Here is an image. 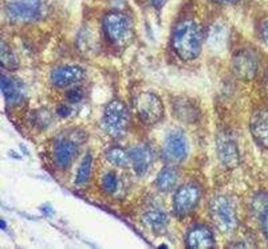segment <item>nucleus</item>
<instances>
[{
    "instance_id": "f257e3e1",
    "label": "nucleus",
    "mask_w": 268,
    "mask_h": 249,
    "mask_svg": "<svg viewBox=\"0 0 268 249\" xmlns=\"http://www.w3.org/2000/svg\"><path fill=\"white\" fill-rule=\"evenodd\" d=\"M202 31L193 20H184L177 24L173 35V47L182 61L198 58L202 47Z\"/></svg>"
},
{
    "instance_id": "f03ea898",
    "label": "nucleus",
    "mask_w": 268,
    "mask_h": 249,
    "mask_svg": "<svg viewBox=\"0 0 268 249\" xmlns=\"http://www.w3.org/2000/svg\"><path fill=\"white\" fill-rule=\"evenodd\" d=\"M102 124L107 133L113 139L124 137L131 124V116L127 105L120 100H112L106 107Z\"/></svg>"
},
{
    "instance_id": "7ed1b4c3",
    "label": "nucleus",
    "mask_w": 268,
    "mask_h": 249,
    "mask_svg": "<svg viewBox=\"0 0 268 249\" xmlns=\"http://www.w3.org/2000/svg\"><path fill=\"white\" fill-rule=\"evenodd\" d=\"M209 212L212 221L222 234L235 232L238 227V218L235 206L228 197H214L210 202Z\"/></svg>"
},
{
    "instance_id": "20e7f679",
    "label": "nucleus",
    "mask_w": 268,
    "mask_h": 249,
    "mask_svg": "<svg viewBox=\"0 0 268 249\" xmlns=\"http://www.w3.org/2000/svg\"><path fill=\"white\" fill-rule=\"evenodd\" d=\"M135 110L140 121L146 125H154L164 114V106L160 98L151 92H142L135 99Z\"/></svg>"
},
{
    "instance_id": "39448f33",
    "label": "nucleus",
    "mask_w": 268,
    "mask_h": 249,
    "mask_svg": "<svg viewBox=\"0 0 268 249\" xmlns=\"http://www.w3.org/2000/svg\"><path fill=\"white\" fill-rule=\"evenodd\" d=\"M104 31L108 40L115 45H124L131 39L132 34L131 21L126 14L112 12L105 16Z\"/></svg>"
},
{
    "instance_id": "423d86ee",
    "label": "nucleus",
    "mask_w": 268,
    "mask_h": 249,
    "mask_svg": "<svg viewBox=\"0 0 268 249\" xmlns=\"http://www.w3.org/2000/svg\"><path fill=\"white\" fill-rule=\"evenodd\" d=\"M201 196V189L196 184L182 185L177 189L173 199V209L176 215L179 217L190 215L198 205Z\"/></svg>"
},
{
    "instance_id": "0eeeda50",
    "label": "nucleus",
    "mask_w": 268,
    "mask_h": 249,
    "mask_svg": "<svg viewBox=\"0 0 268 249\" xmlns=\"http://www.w3.org/2000/svg\"><path fill=\"white\" fill-rule=\"evenodd\" d=\"M189 151L188 139L181 130H173L165 138L163 157L173 163H179L186 159Z\"/></svg>"
},
{
    "instance_id": "6e6552de",
    "label": "nucleus",
    "mask_w": 268,
    "mask_h": 249,
    "mask_svg": "<svg viewBox=\"0 0 268 249\" xmlns=\"http://www.w3.org/2000/svg\"><path fill=\"white\" fill-rule=\"evenodd\" d=\"M234 74L241 81H252L258 73V59L250 50H241L233 58Z\"/></svg>"
},
{
    "instance_id": "1a4fd4ad",
    "label": "nucleus",
    "mask_w": 268,
    "mask_h": 249,
    "mask_svg": "<svg viewBox=\"0 0 268 249\" xmlns=\"http://www.w3.org/2000/svg\"><path fill=\"white\" fill-rule=\"evenodd\" d=\"M218 158L226 168L233 170L239 165V151L236 142L225 132H220L216 139Z\"/></svg>"
},
{
    "instance_id": "9d476101",
    "label": "nucleus",
    "mask_w": 268,
    "mask_h": 249,
    "mask_svg": "<svg viewBox=\"0 0 268 249\" xmlns=\"http://www.w3.org/2000/svg\"><path fill=\"white\" fill-rule=\"evenodd\" d=\"M40 0H15L7 8V13L12 20L30 22L36 20L42 14Z\"/></svg>"
},
{
    "instance_id": "9b49d317",
    "label": "nucleus",
    "mask_w": 268,
    "mask_h": 249,
    "mask_svg": "<svg viewBox=\"0 0 268 249\" xmlns=\"http://www.w3.org/2000/svg\"><path fill=\"white\" fill-rule=\"evenodd\" d=\"M85 71L82 67L74 65L60 66L51 73V80L55 86L65 88L78 83L85 79Z\"/></svg>"
},
{
    "instance_id": "f8f14e48",
    "label": "nucleus",
    "mask_w": 268,
    "mask_h": 249,
    "mask_svg": "<svg viewBox=\"0 0 268 249\" xmlns=\"http://www.w3.org/2000/svg\"><path fill=\"white\" fill-rule=\"evenodd\" d=\"M250 131L257 143L268 149L267 109H258L252 114Z\"/></svg>"
},
{
    "instance_id": "ddd939ff",
    "label": "nucleus",
    "mask_w": 268,
    "mask_h": 249,
    "mask_svg": "<svg viewBox=\"0 0 268 249\" xmlns=\"http://www.w3.org/2000/svg\"><path fill=\"white\" fill-rule=\"evenodd\" d=\"M78 146L74 141L67 139L59 141L54 150L55 162L59 167L69 168L78 157Z\"/></svg>"
},
{
    "instance_id": "4468645a",
    "label": "nucleus",
    "mask_w": 268,
    "mask_h": 249,
    "mask_svg": "<svg viewBox=\"0 0 268 249\" xmlns=\"http://www.w3.org/2000/svg\"><path fill=\"white\" fill-rule=\"evenodd\" d=\"M131 165L133 166L136 174L144 176L148 171L152 164L153 152L150 147L146 145H139L133 147L129 151Z\"/></svg>"
},
{
    "instance_id": "2eb2a0df",
    "label": "nucleus",
    "mask_w": 268,
    "mask_h": 249,
    "mask_svg": "<svg viewBox=\"0 0 268 249\" xmlns=\"http://www.w3.org/2000/svg\"><path fill=\"white\" fill-rule=\"evenodd\" d=\"M215 243L213 233L205 226H196L187 237V245L191 249L213 248Z\"/></svg>"
},
{
    "instance_id": "dca6fc26",
    "label": "nucleus",
    "mask_w": 268,
    "mask_h": 249,
    "mask_svg": "<svg viewBox=\"0 0 268 249\" xmlns=\"http://www.w3.org/2000/svg\"><path fill=\"white\" fill-rule=\"evenodd\" d=\"M173 109L175 117L180 121L193 123L198 118V108L189 99H177Z\"/></svg>"
},
{
    "instance_id": "f3484780",
    "label": "nucleus",
    "mask_w": 268,
    "mask_h": 249,
    "mask_svg": "<svg viewBox=\"0 0 268 249\" xmlns=\"http://www.w3.org/2000/svg\"><path fill=\"white\" fill-rule=\"evenodd\" d=\"M146 225L155 233H163L168 225L167 215L163 210L151 209L146 211L142 217Z\"/></svg>"
},
{
    "instance_id": "a211bd4d",
    "label": "nucleus",
    "mask_w": 268,
    "mask_h": 249,
    "mask_svg": "<svg viewBox=\"0 0 268 249\" xmlns=\"http://www.w3.org/2000/svg\"><path fill=\"white\" fill-rule=\"evenodd\" d=\"M178 181L177 170L172 166H166L158 173L156 179V185L161 191H171L175 187Z\"/></svg>"
},
{
    "instance_id": "6ab92c4d",
    "label": "nucleus",
    "mask_w": 268,
    "mask_h": 249,
    "mask_svg": "<svg viewBox=\"0 0 268 249\" xmlns=\"http://www.w3.org/2000/svg\"><path fill=\"white\" fill-rule=\"evenodd\" d=\"M1 90L8 102L10 104L17 102L21 96L19 87L10 77L1 75Z\"/></svg>"
},
{
    "instance_id": "aec40b11",
    "label": "nucleus",
    "mask_w": 268,
    "mask_h": 249,
    "mask_svg": "<svg viewBox=\"0 0 268 249\" xmlns=\"http://www.w3.org/2000/svg\"><path fill=\"white\" fill-rule=\"evenodd\" d=\"M106 158L111 164L118 167H127L131 165L129 152L125 151L120 147H112L108 150Z\"/></svg>"
},
{
    "instance_id": "412c9836",
    "label": "nucleus",
    "mask_w": 268,
    "mask_h": 249,
    "mask_svg": "<svg viewBox=\"0 0 268 249\" xmlns=\"http://www.w3.org/2000/svg\"><path fill=\"white\" fill-rule=\"evenodd\" d=\"M0 62L3 67L9 70H16L19 66L16 55L4 41H1L0 46Z\"/></svg>"
},
{
    "instance_id": "4be33fe9",
    "label": "nucleus",
    "mask_w": 268,
    "mask_h": 249,
    "mask_svg": "<svg viewBox=\"0 0 268 249\" xmlns=\"http://www.w3.org/2000/svg\"><path fill=\"white\" fill-rule=\"evenodd\" d=\"M92 162H93V159H92L91 154H87L83 159L80 166L78 167L76 180H75V183L77 185H83L89 180L90 170H91Z\"/></svg>"
},
{
    "instance_id": "5701e85b",
    "label": "nucleus",
    "mask_w": 268,
    "mask_h": 249,
    "mask_svg": "<svg viewBox=\"0 0 268 249\" xmlns=\"http://www.w3.org/2000/svg\"><path fill=\"white\" fill-rule=\"evenodd\" d=\"M102 187L104 190L108 193H113L116 191L117 187V178L114 173H108L105 175L102 179Z\"/></svg>"
},
{
    "instance_id": "b1692460",
    "label": "nucleus",
    "mask_w": 268,
    "mask_h": 249,
    "mask_svg": "<svg viewBox=\"0 0 268 249\" xmlns=\"http://www.w3.org/2000/svg\"><path fill=\"white\" fill-rule=\"evenodd\" d=\"M84 97V91L80 88L75 87L70 89L66 92V99L71 104H77L80 102Z\"/></svg>"
},
{
    "instance_id": "393cba45",
    "label": "nucleus",
    "mask_w": 268,
    "mask_h": 249,
    "mask_svg": "<svg viewBox=\"0 0 268 249\" xmlns=\"http://www.w3.org/2000/svg\"><path fill=\"white\" fill-rule=\"evenodd\" d=\"M261 224H262V232L268 240V204L264 207L261 214Z\"/></svg>"
},
{
    "instance_id": "a878e982",
    "label": "nucleus",
    "mask_w": 268,
    "mask_h": 249,
    "mask_svg": "<svg viewBox=\"0 0 268 249\" xmlns=\"http://www.w3.org/2000/svg\"><path fill=\"white\" fill-rule=\"evenodd\" d=\"M56 112H57L58 114H59L60 117L66 118L70 114L71 110H70V108L66 106V105H61L58 107L57 109H56Z\"/></svg>"
},
{
    "instance_id": "bb28decb",
    "label": "nucleus",
    "mask_w": 268,
    "mask_h": 249,
    "mask_svg": "<svg viewBox=\"0 0 268 249\" xmlns=\"http://www.w3.org/2000/svg\"><path fill=\"white\" fill-rule=\"evenodd\" d=\"M168 0H150L153 6L156 9H161L164 6Z\"/></svg>"
},
{
    "instance_id": "cd10ccee",
    "label": "nucleus",
    "mask_w": 268,
    "mask_h": 249,
    "mask_svg": "<svg viewBox=\"0 0 268 249\" xmlns=\"http://www.w3.org/2000/svg\"><path fill=\"white\" fill-rule=\"evenodd\" d=\"M262 35L264 42L268 47V23H266L262 27Z\"/></svg>"
},
{
    "instance_id": "c85d7f7f",
    "label": "nucleus",
    "mask_w": 268,
    "mask_h": 249,
    "mask_svg": "<svg viewBox=\"0 0 268 249\" xmlns=\"http://www.w3.org/2000/svg\"><path fill=\"white\" fill-rule=\"evenodd\" d=\"M215 2L219 3V4H230V3H235L239 0H214Z\"/></svg>"
},
{
    "instance_id": "c756f323",
    "label": "nucleus",
    "mask_w": 268,
    "mask_h": 249,
    "mask_svg": "<svg viewBox=\"0 0 268 249\" xmlns=\"http://www.w3.org/2000/svg\"><path fill=\"white\" fill-rule=\"evenodd\" d=\"M5 228H6V224H5V222H4V220H1V228H2V229H5Z\"/></svg>"
}]
</instances>
